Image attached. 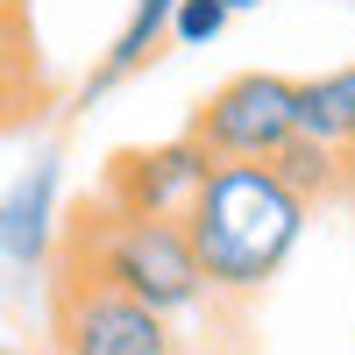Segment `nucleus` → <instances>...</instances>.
<instances>
[{
	"mask_svg": "<svg viewBox=\"0 0 355 355\" xmlns=\"http://www.w3.org/2000/svg\"><path fill=\"white\" fill-rule=\"evenodd\" d=\"M306 199L277 185L270 164H214V178L185 206V242L206 291H263L306 234Z\"/></svg>",
	"mask_w": 355,
	"mask_h": 355,
	"instance_id": "f257e3e1",
	"label": "nucleus"
},
{
	"mask_svg": "<svg viewBox=\"0 0 355 355\" xmlns=\"http://www.w3.org/2000/svg\"><path fill=\"white\" fill-rule=\"evenodd\" d=\"M71 270L100 277L114 291H128L135 306L150 313H192L206 299V277L192 263V242H185V220H121V214H100L85 206L71 220Z\"/></svg>",
	"mask_w": 355,
	"mask_h": 355,
	"instance_id": "f03ea898",
	"label": "nucleus"
},
{
	"mask_svg": "<svg viewBox=\"0 0 355 355\" xmlns=\"http://www.w3.org/2000/svg\"><path fill=\"white\" fill-rule=\"evenodd\" d=\"M192 142L214 164H270L291 135H299V78L284 71H234L227 85L199 100Z\"/></svg>",
	"mask_w": 355,
	"mask_h": 355,
	"instance_id": "7ed1b4c3",
	"label": "nucleus"
},
{
	"mask_svg": "<svg viewBox=\"0 0 355 355\" xmlns=\"http://www.w3.org/2000/svg\"><path fill=\"white\" fill-rule=\"evenodd\" d=\"M50 313H57V355H185L164 313L135 306L128 291L85 277L71 263L57 277V306Z\"/></svg>",
	"mask_w": 355,
	"mask_h": 355,
	"instance_id": "20e7f679",
	"label": "nucleus"
},
{
	"mask_svg": "<svg viewBox=\"0 0 355 355\" xmlns=\"http://www.w3.org/2000/svg\"><path fill=\"white\" fill-rule=\"evenodd\" d=\"M214 178V157L192 135H171L157 150H121L100 178V214L121 220H185V206L199 199V185Z\"/></svg>",
	"mask_w": 355,
	"mask_h": 355,
	"instance_id": "39448f33",
	"label": "nucleus"
},
{
	"mask_svg": "<svg viewBox=\"0 0 355 355\" xmlns=\"http://www.w3.org/2000/svg\"><path fill=\"white\" fill-rule=\"evenodd\" d=\"M50 242H57V157H36L15 178V192L0 199V256L36 270Z\"/></svg>",
	"mask_w": 355,
	"mask_h": 355,
	"instance_id": "423d86ee",
	"label": "nucleus"
},
{
	"mask_svg": "<svg viewBox=\"0 0 355 355\" xmlns=\"http://www.w3.org/2000/svg\"><path fill=\"white\" fill-rule=\"evenodd\" d=\"M299 135L327 142V150H348L355 142V64L299 78Z\"/></svg>",
	"mask_w": 355,
	"mask_h": 355,
	"instance_id": "0eeeda50",
	"label": "nucleus"
},
{
	"mask_svg": "<svg viewBox=\"0 0 355 355\" xmlns=\"http://www.w3.org/2000/svg\"><path fill=\"white\" fill-rule=\"evenodd\" d=\"M270 171H277V185L291 199H306V206L355 185V178H348V150H327V142H306V135H291L284 150L270 157Z\"/></svg>",
	"mask_w": 355,
	"mask_h": 355,
	"instance_id": "6e6552de",
	"label": "nucleus"
},
{
	"mask_svg": "<svg viewBox=\"0 0 355 355\" xmlns=\"http://www.w3.org/2000/svg\"><path fill=\"white\" fill-rule=\"evenodd\" d=\"M43 64H36V50H28V36L21 43H0V128H15V121H28V114L43 107Z\"/></svg>",
	"mask_w": 355,
	"mask_h": 355,
	"instance_id": "1a4fd4ad",
	"label": "nucleus"
},
{
	"mask_svg": "<svg viewBox=\"0 0 355 355\" xmlns=\"http://www.w3.org/2000/svg\"><path fill=\"white\" fill-rule=\"evenodd\" d=\"M171 8H178V0H135V15H128V28H121V36H114V57L100 64V78H93V93H100V85H114L121 71H135L142 57L157 50V36L171 28Z\"/></svg>",
	"mask_w": 355,
	"mask_h": 355,
	"instance_id": "9d476101",
	"label": "nucleus"
},
{
	"mask_svg": "<svg viewBox=\"0 0 355 355\" xmlns=\"http://www.w3.org/2000/svg\"><path fill=\"white\" fill-rule=\"evenodd\" d=\"M220 28H227V8H220V0H178L164 36H178L185 50H199V43H214Z\"/></svg>",
	"mask_w": 355,
	"mask_h": 355,
	"instance_id": "9b49d317",
	"label": "nucleus"
},
{
	"mask_svg": "<svg viewBox=\"0 0 355 355\" xmlns=\"http://www.w3.org/2000/svg\"><path fill=\"white\" fill-rule=\"evenodd\" d=\"M28 36V15H21V0H0V43H21Z\"/></svg>",
	"mask_w": 355,
	"mask_h": 355,
	"instance_id": "f8f14e48",
	"label": "nucleus"
},
{
	"mask_svg": "<svg viewBox=\"0 0 355 355\" xmlns=\"http://www.w3.org/2000/svg\"><path fill=\"white\" fill-rule=\"evenodd\" d=\"M220 8H227V15H249V8H263V0H220Z\"/></svg>",
	"mask_w": 355,
	"mask_h": 355,
	"instance_id": "ddd939ff",
	"label": "nucleus"
},
{
	"mask_svg": "<svg viewBox=\"0 0 355 355\" xmlns=\"http://www.w3.org/2000/svg\"><path fill=\"white\" fill-rule=\"evenodd\" d=\"M348 178H355V142H348Z\"/></svg>",
	"mask_w": 355,
	"mask_h": 355,
	"instance_id": "4468645a",
	"label": "nucleus"
},
{
	"mask_svg": "<svg viewBox=\"0 0 355 355\" xmlns=\"http://www.w3.org/2000/svg\"><path fill=\"white\" fill-rule=\"evenodd\" d=\"M0 355H28V348H0Z\"/></svg>",
	"mask_w": 355,
	"mask_h": 355,
	"instance_id": "2eb2a0df",
	"label": "nucleus"
}]
</instances>
